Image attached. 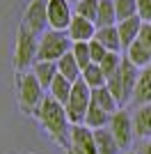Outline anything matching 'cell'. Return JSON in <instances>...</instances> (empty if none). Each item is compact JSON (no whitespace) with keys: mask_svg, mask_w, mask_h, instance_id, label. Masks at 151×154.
Here are the masks:
<instances>
[{"mask_svg":"<svg viewBox=\"0 0 151 154\" xmlns=\"http://www.w3.org/2000/svg\"><path fill=\"white\" fill-rule=\"evenodd\" d=\"M67 108L57 101L55 97H44V101L39 106V120L48 129V134H53L57 140L67 138Z\"/></svg>","mask_w":151,"mask_h":154,"instance_id":"cell-1","label":"cell"},{"mask_svg":"<svg viewBox=\"0 0 151 154\" xmlns=\"http://www.w3.org/2000/svg\"><path fill=\"white\" fill-rule=\"evenodd\" d=\"M67 53H69V37L64 32L50 30V32L41 35V39H39V53H37L39 62H57Z\"/></svg>","mask_w":151,"mask_h":154,"instance_id":"cell-2","label":"cell"},{"mask_svg":"<svg viewBox=\"0 0 151 154\" xmlns=\"http://www.w3.org/2000/svg\"><path fill=\"white\" fill-rule=\"evenodd\" d=\"M89 103H92V88H89V85L80 78V81H76V83H73L69 103H67V115H69L71 122L80 124L82 120H85Z\"/></svg>","mask_w":151,"mask_h":154,"instance_id":"cell-3","label":"cell"},{"mask_svg":"<svg viewBox=\"0 0 151 154\" xmlns=\"http://www.w3.org/2000/svg\"><path fill=\"white\" fill-rule=\"evenodd\" d=\"M34 37H37V35H32L30 30L21 28L19 42H16V55H14V60H16V67H19V69H25L32 60H37L39 42H37Z\"/></svg>","mask_w":151,"mask_h":154,"instance_id":"cell-4","label":"cell"},{"mask_svg":"<svg viewBox=\"0 0 151 154\" xmlns=\"http://www.w3.org/2000/svg\"><path fill=\"white\" fill-rule=\"evenodd\" d=\"M46 23H48V0H32L23 16V28L30 30L32 35L44 32Z\"/></svg>","mask_w":151,"mask_h":154,"instance_id":"cell-5","label":"cell"},{"mask_svg":"<svg viewBox=\"0 0 151 154\" xmlns=\"http://www.w3.org/2000/svg\"><path fill=\"white\" fill-rule=\"evenodd\" d=\"M71 7L67 0H48V26L53 30L62 32L71 26Z\"/></svg>","mask_w":151,"mask_h":154,"instance_id":"cell-6","label":"cell"},{"mask_svg":"<svg viewBox=\"0 0 151 154\" xmlns=\"http://www.w3.org/2000/svg\"><path fill=\"white\" fill-rule=\"evenodd\" d=\"M110 131H112L119 149L128 147V145H131V138H133V122H131V117H128V113H124V110L114 113L112 120H110Z\"/></svg>","mask_w":151,"mask_h":154,"instance_id":"cell-7","label":"cell"},{"mask_svg":"<svg viewBox=\"0 0 151 154\" xmlns=\"http://www.w3.org/2000/svg\"><path fill=\"white\" fill-rule=\"evenodd\" d=\"M41 83L37 81V76L34 74H28V76H23V81H21V106H23L25 110L34 108L39 101H44L41 99Z\"/></svg>","mask_w":151,"mask_h":154,"instance_id":"cell-8","label":"cell"},{"mask_svg":"<svg viewBox=\"0 0 151 154\" xmlns=\"http://www.w3.org/2000/svg\"><path fill=\"white\" fill-rule=\"evenodd\" d=\"M71 145H73L76 154H99L94 131H89L87 127H80V124H76L71 129Z\"/></svg>","mask_w":151,"mask_h":154,"instance_id":"cell-9","label":"cell"},{"mask_svg":"<svg viewBox=\"0 0 151 154\" xmlns=\"http://www.w3.org/2000/svg\"><path fill=\"white\" fill-rule=\"evenodd\" d=\"M67 32H69V39L73 44L76 42H92V39L96 37V23L76 14L73 19H71V26H69Z\"/></svg>","mask_w":151,"mask_h":154,"instance_id":"cell-10","label":"cell"},{"mask_svg":"<svg viewBox=\"0 0 151 154\" xmlns=\"http://www.w3.org/2000/svg\"><path fill=\"white\" fill-rule=\"evenodd\" d=\"M133 101H135L138 108L151 103V67H144L140 71L138 85H135V92H133Z\"/></svg>","mask_w":151,"mask_h":154,"instance_id":"cell-11","label":"cell"},{"mask_svg":"<svg viewBox=\"0 0 151 154\" xmlns=\"http://www.w3.org/2000/svg\"><path fill=\"white\" fill-rule=\"evenodd\" d=\"M117 30H119L121 48H128V46H131L133 42L140 37V30H142V19H140V16L126 19V21H121L119 26H117Z\"/></svg>","mask_w":151,"mask_h":154,"instance_id":"cell-12","label":"cell"},{"mask_svg":"<svg viewBox=\"0 0 151 154\" xmlns=\"http://www.w3.org/2000/svg\"><path fill=\"white\" fill-rule=\"evenodd\" d=\"M96 42L105 46L110 53H117L121 48V39H119V30L117 26H110V28H96Z\"/></svg>","mask_w":151,"mask_h":154,"instance_id":"cell-13","label":"cell"},{"mask_svg":"<svg viewBox=\"0 0 151 154\" xmlns=\"http://www.w3.org/2000/svg\"><path fill=\"white\" fill-rule=\"evenodd\" d=\"M126 58L131 60L135 67H149V62H151V48H147L142 42H133L128 48H126Z\"/></svg>","mask_w":151,"mask_h":154,"instance_id":"cell-14","label":"cell"},{"mask_svg":"<svg viewBox=\"0 0 151 154\" xmlns=\"http://www.w3.org/2000/svg\"><path fill=\"white\" fill-rule=\"evenodd\" d=\"M71 90H73V83H71L69 78H64L62 74H57L55 81H53V85H50V97H55L57 101H60L64 108H67L69 97H71Z\"/></svg>","mask_w":151,"mask_h":154,"instance_id":"cell-15","label":"cell"},{"mask_svg":"<svg viewBox=\"0 0 151 154\" xmlns=\"http://www.w3.org/2000/svg\"><path fill=\"white\" fill-rule=\"evenodd\" d=\"M57 71H60L64 78H69L71 83L80 81V74H82V69L78 67V62H76V58H73V53H71V51L67 53L64 58L57 60Z\"/></svg>","mask_w":151,"mask_h":154,"instance_id":"cell-16","label":"cell"},{"mask_svg":"<svg viewBox=\"0 0 151 154\" xmlns=\"http://www.w3.org/2000/svg\"><path fill=\"white\" fill-rule=\"evenodd\" d=\"M94 140H96L99 154H117L119 152V145H117V140H114L112 131H108V129H96L94 131Z\"/></svg>","mask_w":151,"mask_h":154,"instance_id":"cell-17","label":"cell"},{"mask_svg":"<svg viewBox=\"0 0 151 154\" xmlns=\"http://www.w3.org/2000/svg\"><path fill=\"white\" fill-rule=\"evenodd\" d=\"M121 78H124V88H126V97L131 99L133 92H135V85H138V78H140V71L138 67L131 62L128 58L121 60Z\"/></svg>","mask_w":151,"mask_h":154,"instance_id":"cell-18","label":"cell"},{"mask_svg":"<svg viewBox=\"0 0 151 154\" xmlns=\"http://www.w3.org/2000/svg\"><path fill=\"white\" fill-rule=\"evenodd\" d=\"M133 129L138 136H151V103L140 106L133 117Z\"/></svg>","mask_w":151,"mask_h":154,"instance_id":"cell-19","label":"cell"},{"mask_svg":"<svg viewBox=\"0 0 151 154\" xmlns=\"http://www.w3.org/2000/svg\"><path fill=\"white\" fill-rule=\"evenodd\" d=\"M117 21V9L114 0H101L99 2V16H96V28H110Z\"/></svg>","mask_w":151,"mask_h":154,"instance_id":"cell-20","label":"cell"},{"mask_svg":"<svg viewBox=\"0 0 151 154\" xmlns=\"http://www.w3.org/2000/svg\"><path fill=\"white\" fill-rule=\"evenodd\" d=\"M57 74H60L57 71V62H37L34 64V76L41 83V88H50Z\"/></svg>","mask_w":151,"mask_h":154,"instance_id":"cell-21","label":"cell"},{"mask_svg":"<svg viewBox=\"0 0 151 154\" xmlns=\"http://www.w3.org/2000/svg\"><path fill=\"white\" fill-rule=\"evenodd\" d=\"M105 120H108V113L92 99V103H89V108H87V115H85V124L92 127V129H103Z\"/></svg>","mask_w":151,"mask_h":154,"instance_id":"cell-22","label":"cell"},{"mask_svg":"<svg viewBox=\"0 0 151 154\" xmlns=\"http://www.w3.org/2000/svg\"><path fill=\"white\" fill-rule=\"evenodd\" d=\"M92 99H94V101L99 103V106H101L103 110H105V113H112V110L117 108V99H114V97L110 94L108 85H103V88H96V90H92Z\"/></svg>","mask_w":151,"mask_h":154,"instance_id":"cell-23","label":"cell"},{"mask_svg":"<svg viewBox=\"0 0 151 154\" xmlns=\"http://www.w3.org/2000/svg\"><path fill=\"white\" fill-rule=\"evenodd\" d=\"M105 85H108V90H110V94H112L119 103L128 101V97H126V88H124V78H121V67H119L117 74H112V76L105 81Z\"/></svg>","mask_w":151,"mask_h":154,"instance_id":"cell-24","label":"cell"},{"mask_svg":"<svg viewBox=\"0 0 151 154\" xmlns=\"http://www.w3.org/2000/svg\"><path fill=\"white\" fill-rule=\"evenodd\" d=\"M71 53H73L76 62H78V67H80L82 71L87 69L89 64H94L92 62V53H89V42H76L73 48H71Z\"/></svg>","mask_w":151,"mask_h":154,"instance_id":"cell-25","label":"cell"},{"mask_svg":"<svg viewBox=\"0 0 151 154\" xmlns=\"http://www.w3.org/2000/svg\"><path fill=\"white\" fill-rule=\"evenodd\" d=\"M82 81L92 88V90H96V88H103V81H105V74H103V69H101V64H89L87 69L82 71Z\"/></svg>","mask_w":151,"mask_h":154,"instance_id":"cell-26","label":"cell"},{"mask_svg":"<svg viewBox=\"0 0 151 154\" xmlns=\"http://www.w3.org/2000/svg\"><path fill=\"white\" fill-rule=\"evenodd\" d=\"M114 9H117V21H126L138 16V0H114Z\"/></svg>","mask_w":151,"mask_h":154,"instance_id":"cell-27","label":"cell"},{"mask_svg":"<svg viewBox=\"0 0 151 154\" xmlns=\"http://www.w3.org/2000/svg\"><path fill=\"white\" fill-rule=\"evenodd\" d=\"M99 2H101V0H80V2H76V14L96 23V16H99Z\"/></svg>","mask_w":151,"mask_h":154,"instance_id":"cell-28","label":"cell"},{"mask_svg":"<svg viewBox=\"0 0 151 154\" xmlns=\"http://www.w3.org/2000/svg\"><path fill=\"white\" fill-rule=\"evenodd\" d=\"M119 67H121V58L117 55V53H108L105 58H103V62H101V69H103V74H105V81L112 76V74H117Z\"/></svg>","mask_w":151,"mask_h":154,"instance_id":"cell-29","label":"cell"},{"mask_svg":"<svg viewBox=\"0 0 151 154\" xmlns=\"http://www.w3.org/2000/svg\"><path fill=\"white\" fill-rule=\"evenodd\" d=\"M89 53H92V62H94V64H101V62H103V58H105L110 51H108L101 42L92 39V42H89Z\"/></svg>","mask_w":151,"mask_h":154,"instance_id":"cell-30","label":"cell"},{"mask_svg":"<svg viewBox=\"0 0 151 154\" xmlns=\"http://www.w3.org/2000/svg\"><path fill=\"white\" fill-rule=\"evenodd\" d=\"M138 16L144 23L151 21V0H138Z\"/></svg>","mask_w":151,"mask_h":154,"instance_id":"cell-31","label":"cell"},{"mask_svg":"<svg viewBox=\"0 0 151 154\" xmlns=\"http://www.w3.org/2000/svg\"><path fill=\"white\" fill-rule=\"evenodd\" d=\"M138 42H142L147 48H151V23H142V30H140Z\"/></svg>","mask_w":151,"mask_h":154,"instance_id":"cell-32","label":"cell"},{"mask_svg":"<svg viewBox=\"0 0 151 154\" xmlns=\"http://www.w3.org/2000/svg\"><path fill=\"white\" fill-rule=\"evenodd\" d=\"M144 154H151V140H149V143L144 145Z\"/></svg>","mask_w":151,"mask_h":154,"instance_id":"cell-33","label":"cell"},{"mask_svg":"<svg viewBox=\"0 0 151 154\" xmlns=\"http://www.w3.org/2000/svg\"><path fill=\"white\" fill-rule=\"evenodd\" d=\"M76 2H80V0H76Z\"/></svg>","mask_w":151,"mask_h":154,"instance_id":"cell-34","label":"cell"}]
</instances>
